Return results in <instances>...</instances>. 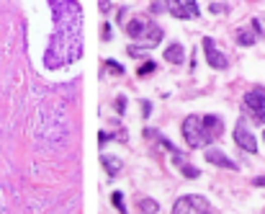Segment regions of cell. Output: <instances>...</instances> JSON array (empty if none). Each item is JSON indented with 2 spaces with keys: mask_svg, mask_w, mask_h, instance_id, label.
I'll use <instances>...</instances> for the list:
<instances>
[{
  "mask_svg": "<svg viewBox=\"0 0 265 214\" xmlns=\"http://www.w3.org/2000/svg\"><path fill=\"white\" fill-rule=\"evenodd\" d=\"M255 186H260V188H265V178H255Z\"/></svg>",
  "mask_w": 265,
  "mask_h": 214,
  "instance_id": "obj_23",
  "label": "cell"
},
{
  "mask_svg": "<svg viewBox=\"0 0 265 214\" xmlns=\"http://www.w3.org/2000/svg\"><path fill=\"white\" fill-rule=\"evenodd\" d=\"M103 168L108 176H119L121 173V160L114 158V155H103Z\"/></svg>",
  "mask_w": 265,
  "mask_h": 214,
  "instance_id": "obj_13",
  "label": "cell"
},
{
  "mask_svg": "<svg viewBox=\"0 0 265 214\" xmlns=\"http://www.w3.org/2000/svg\"><path fill=\"white\" fill-rule=\"evenodd\" d=\"M224 11H227L224 3H214V6H211V13H224Z\"/></svg>",
  "mask_w": 265,
  "mask_h": 214,
  "instance_id": "obj_19",
  "label": "cell"
},
{
  "mask_svg": "<svg viewBox=\"0 0 265 214\" xmlns=\"http://www.w3.org/2000/svg\"><path fill=\"white\" fill-rule=\"evenodd\" d=\"M206 160L214 163V165H219V168H229V170H237L239 168L232 158H227L224 153H219V150H206Z\"/></svg>",
  "mask_w": 265,
  "mask_h": 214,
  "instance_id": "obj_7",
  "label": "cell"
},
{
  "mask_svg": "<svg viewBox=\"0 0 265 214\" xmlns=\"http://www.w3.org/2000/svg\"><path fill=\"white\" fill-rule=\"evenodd\" d=\"M111 199H114V204H116V209H119V211H126V206H124V196L119 194V191H116V194H114Z\"/></svg>",
  "mask_w": 265,
  "mask_h": 214,
  "instance_id": "obj_17",
  "label": "cell"
},
{
  "mask_svg": "<svg viewBox=\"0 0 265 214\" xmlns=\"http://www.w3.org/2000/svg\"><path fill=\"white\" fill-rule=\"evenodd\" d=\"M204 52H206V59H209V65L214 67V70H227V65H229V59L216 49V44H214V39H204Z\"/></svg>",
  "mask_w": 265,
  "mask_h": 214,
  "instance_id": "obj_5",
  "label": "cell"
},
{
  "mask_svg": "<svg viewBox=\"0 0 265 214\" xmlns=\"http://www.w3.org/2000/svg\"><path fill=\"white\" fill-rule=\"evenodd\" d=\"M262 142H265V129H262Z\"/></svg>",
  "mask_w": 265,
  "mask_h": 214,
  "instance_id": "obj_24",
  "label": "cell"
},
{
  "mask_svg": "<svg viewBox=\"0 0 265 214\" xmlns=\"http://www.w3.org/2000/svg\"><path fill=\"white\" fill-rule=\"evenodd\" d=\"M116 111H126V98H116Z\"/></svg>",
  "mask_w": 265,
  "mask_h": 214,
  "instance_id": "obj_20",
  "label": "cell"
},
{
  "mask_svg": "<svg viewBox=\"0 0 265 214\" xmlns=\"http://www.w3.org/2000/svg\"><path fill=\"white\" fill-rule=\"evenodd\" d=\"M183 137H186V142H188L191 150L206 145V139H204V126H201V116H188V119L183 121Z\"/></svg>",
  "mask_w": 265,
  "mask_h": 214,
  "instance_id": "obj_1",
  "label": "cell"
},
{
  "mask_svg": "<svg viewBox=\"0 0 265 214\" xmlns=\"http://www.w3.org/2000/svg\"><path fill=\"white\" fill-rule=\"evenodd\" d=\"M167 13L175 18H198L196 0H167Z\"/></svg>",
  "mask_w": 265,
  "mask_h": 214,
  "instance_id": "obj_3",
  "label": "cell"
},
{
  "mask_svg": "<svg viewBox=\"0 0 265 214\" xmlns=\"http://www.w3.org/2000/svg\"><path fill=\"white\" fill-rule=\"evenodd\" d=\"M160 39H162V29L160 26H149V34L144 31V36H142V44L144 47H154Z\"/></svg>",
  "mask_w": 265,
  "mask_h": 214,
  "instance_id": "obj_14",
  "label": "cell"
},
{
  "mask_svg": "<svg viewBox=\"0 0 265 214\" xmlns=\"http://www.w3.org/2000/svg\"><path fill=\"white\" fill-rule=\"evenodd\" d=\"M101 34H103V39H111V26H108V24H106V26L101 29Z\"/></svg>",
  "mask_w": 265,
  "mask_h": 214,
  "instance_id": "obj_21",
  "label": "cell"
},
{
  "mask_svg": "<svg viewBox=\"0 0 265 214\" xmlns=\"http://www.w3.org/2000/svg\"><path fill=\"white\" fill-rule=\"evenodd\" d=\"M234 142H237V147H242V150H245V153H250V155L257 153V142H255L252 132L245 126V121H239V124L234 126Z\"/></svg>",
  "mask_w": 265,
  "mask_h": 214,
  "instance_id": "obj_4",
  "label": "cell"
},
{
  "mask_svg": "<svg viewBox=\"0 0 265 214\" xmlns=\"http://www.w3.org/2000/svg\"><path fill=\"white\" fill-rule=\"evenodd\" d=\"M124 29H126V34H129L131 39H142L144 31L149 29V24H147V21H142V18H134V21H126Z\"/></svg>",
  "mask_w": 265,
  "mask_h": 214,
  "instance_id": "obj_9",
  "label": "cell"
},
{
  "mask_svg": "<svg viewBox=\"0 0 265 214\" xmlns=\"http://www.w3.org/2000/svg\"><path fill=\"white\" fill-rule=\"evenodd\" d=\"M101 11H103V13L111 11V3H108V0H101Z\"/></svg>",
  "mask_w": 265,
  "mask_h": 214,
  "instance_id": "obj_22",
  "label": "cell"
},
{
  "mask_svg": "<svg viewBox=\"0 0 265 214\" xmlns=\"http://www.w3.org/2000/svg\"><path fill=\"white\" fill-rule=\"evenodd\" d=\"M255 39H257V31H255L252 26L239 29V31H237V44H242V47H252V44H255Z\"/></svg>",
  "mask_w": 265,
  "mask_h": 214,
  "instance_id": "obj_11",
  "label": "cell"
},
{
  "mask_svg": "<svg viewBox=\"0 0 265 214\" xmlns=\"http://www.w3.org/2000/svg\"><path fill=\"white\" fill-rule=\"evenodd\" d=\"M201 126H204V139H206V145H209V142H214L219 134L224 132V124H222V119H219V116H214V114L201 116Z\"/></svg>",
  "mask_w": 265,
  "mask_h": 214,
  "instance_id": "obj_6",
  "label": "cell"
},
{
  "mask_svg": "<svg viewBox=\"0 0 265 214\" xmlns=\"http://www.w3.org/2000/svg\"><path fill=\"white\" fill-rule=\"evenodd\" d=\"M172 163L181 168V173H183V176H188V178H198V170L183 158V153H178V150H172Z\"/></svg>",
  "mask_w": 265,
  "mask_h": 214,
  "instance_id": "obj_10",
  "label": "cell"
},
{
  "mask_svg": "<svg viewBox=\"0 0 265 214\" xmlns=\"http://www.w3.org/2000/svg\"><path fill=\"white\" fill-rule=\"evenodd\" d=\"M157 201H154V199H139V211L142 214H157Z\"/></svg>",
  "mask_w": 265,
  "mask_h": 214,
  "instance_id": "obj_15",
  "label": "cell"
},
{
  "mask_svg": "<svg viewBox=\"0 0 265 214\" xmlns=\"http://www.w3.org/2000/svg\"><path fill=\"white\" fill-rule=\"evenodd\" d=\"M152 70H154V62H149V59H147V65H142V67H139V75H147V73H152Z\"/></svg>",
  "mask_w": 265,
  "mask_h": 214,
  "instance_id": "obj_18",
  "label": "cell"
},
{
  "mask_svg": "<svg viewBox=\"0 0 265 214\" xmlns=\"http://www.w3.org/2000/svg\"><path fill=\"white\" fill-rule=\"evenodd\" d=\"M245 109L252 114L255 121H265V91L262 88H252L247 96H245Z\"/></svg>",
  "mask_w": 265,
  "mask_h": 214,
  "instance_id": "obj_2",
  "label": "cell"
},
{
  "mask_svg": "<svg viewBox=\"0 0 265 214\" xmlns=\"http://www.w3.org/2000/svg\"><path fill=\"white\" fill-rule=\"evenodd\" d=\"M106 67H108V70H111L114 75H121V73H124V67L119 65V62H116V59H106Z\"/></svg>",
  "mask_w": 265,
  "mask_h": 214,
  "instance_id": "obj_16",
  "label": "cell"
},
{
  "mask_svg": "<svg viewBox=\"0 0 265 214\" xmlns=\"http://www.w3.org/2000/svg\"><path fill=\"white\" fill-rule=\"evenodd\" d=\"M165 59L172 62V65H181V62H183V44H178V41H175V44H170V47L165 49Z\"/></svg>",
  "mask_w": 265,
  "mask_h": 214,
  "instance_id": "obj_12",
  "label": "cell"
},
{
  "mask_svg": "<svg viewBox=\"0 0 265 214\" xmlns=\"http://www.w3.org/2000/svg\"><path fill=\"white\" fill-rule=\"evenodd\" d=\"M193 211H198L196 196H183V199L175 201V206H172V214H193ZM198 214H201V211H198Z\"/></svg>",
  "mask_w": 265,
  "mask_h": 214,
  "instance_id": "obj_8",
  "label": "cell"
}]
</instances>
